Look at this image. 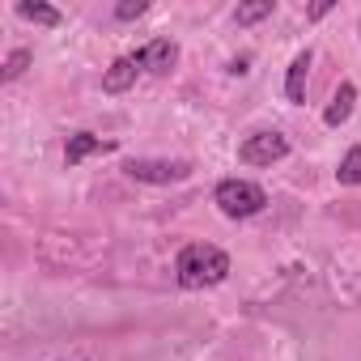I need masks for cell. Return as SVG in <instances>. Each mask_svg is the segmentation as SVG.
Listing matches in <instances>:
<instances>
[{
  "mask_svg": "<svg viewBox=\"0 0 361 361\" xmlns=\"http://www.w3.org/2000/svg\"><path fill=\"white\" fill-rule=\"evenodd\" d=\"M174 276L183 289H204V285H221L230 276V255L213 243H192L178 251L174 259Z\"/></svg>",
  "mask_w": 361,
  "mask_h": 361,
  "instance_id": "1",
  "label": "cell"
},
{
  "mask_svg": "<svg viewBox=\"0 0 361 361\" xmlns=\"http://www.w3.org/2000/svg\"><path fill=\"white\" fill-rule=\"evenodd\" d=\"M217 204H221L226 217H255L268 204V196H264L259 183H247V178H226V183H217Z\"/></svg>",
  "mask_w": 361,
  "mask_h": 361,
  "instance_id": "2",
  "label": "cell"
},
{
  "mask_svg": "<svg viewBox=\"0 0 361 361\" xmlns=\"http://www.w3.org/2000/svg\"><path fill=\"white\" fill-rule=\"evenodd\" d=\"M238 157H243L247 166H272V161L289 157V140H285L281 132H255V136L243 140Z\"/></svg>",
  "mask_w": 361,
  "mask_h": 361,
  "instance_id": "3",
  "label": "cell"
},
{
  "mask_svg": "<svg viewBox=\"0 0 361 361\" xmlns=\"http://www.w3.org/2000/svg\"><path fill=\"white\" fill-rule=\"evenodd\" d=\"M132 178H140V183H178V178H188V161H128L123 166Z\"/></svg>",
  "mask_w": 361,
  "mask_h": 361,
  "instance_id": "4",
  "label": "cell"
},
{
  "mask_svg": "<svg viewBox=\"0 0 361 361\" xmlns=\"http://www.w3.org/2000/svg\"><path fill=\"white\" fill-rule=\"evenodd\" d=\"M174 60H178V43H174V39H153V43H145V47L136 51V64H140L145 73H170Z\"/></svg>",
  "mask_w": 361,
  "mask_h": 361,
  "instance_id": "5",
  "label": "cell"
},
{
  "mask_svg": "<svg viewBox=\"0 0 361 361\" xmlns=\"http://www.w3.org/2000/svg\"><path fill=\"white\" fill-rule=\"evenodd\" d=\"M102 149H115V145L102 140V136H94V132H77V136H68V145H64V161H68V166H81L90 153H102Z\"/></svg>",
  "mask_w": 361,
  "mask_h": 361,
  "instance_id": "6",
  "label": "cell"
},
{
  "mask_svg": "<svg viewBox=\"0 0 361 361\" xmlns=\"http://www.w3.org/2000/svg\"><path fill=\"white\" fill-rule=\"evenodd\" d=\"M136 68H140V64H136V56H119V60L106 68V77H102V90H106V94H123V90L136 81Z\"/></svg>",
  "mask_w": 361,
  "mask_h": 361,
  "instance_id": "7",
  "label": "cell"
},
{
  "mask_svg": "<svg viewBox=\"0 0 361 361\" xmlns=\"http://www.w3.org/2000/svg\"><path fill=\"white\" fill-rule=\"evenodd\" d=\"M306 77H310V51H298L293 64H289V77H285L289 102H306Z\"/></svg>",
  "mask_w": 361,
  "mask_h": 361,
  "instance_id": "8",
  "label": "cell"
},
{
  "mask_svg": "<svg viewBox=\"0 0 361 361\" xmlns=\"http://www.w3.org/2000/svg\"><path fill=\"white\" fill-rule=\"evenodd\" d=\"M353 102H357V85H353V81H344V85L336 90V98H331V106H327L323 123H327V128H340V123L353 115Z\"/></svg>",
  "mask_w": 361,
  "mask_h": 361,
  "instance_id": "9",
  "label": "cell"
},
{
  "mask_svg": "<svg viewBox=\"0 0 361 361\" xmlns=\"http://www.w3.org/2000/svg\"><path fill=\"white\" fill-rule=\"evenodd\" d=\"M336 178H340L344 188H361V145H353V149L344 153V161H340Z\"/></svg>",
  "mask_w": 361,
  "mask_h": 361,
  "instance_id": "10",
  "label": "cell"
},
{
  "mask_svg": "<svg viewBox=\"0 0 361 361\" xmlns=\"http://www.w3.org/2000/svg\"><path fill=\"white\" fill-rule=\"evenodd\" d=\"M18 13H22L26 22H39V26H60V9H51V5H35V0H22Z\"/></svg>",
  "mask_w": 361,
  "mask_h": 361,
  "instance_id": "11",
  "label": "cell"
},
{
  "mask_svg": "<svg viewBox=\"0 0 361 361\" xmlns=\"http://www.w3.org/2000/svg\"><path fill=\"white\" fill-rule=\"evenodd\" d=\"M272 13V0H255V5H238L234 9V22L238 26H251V22H264Z\"/></svg>",
  "mask_w": 361,
  "mask_h": 361,
  "instance_id": "12",
  "label": "cell"
},
{
  "mask_svg": "<svg viewBox=\"0 0 361 361\" xmlns=\"http://www.w3.org/2000/svg\"><path fill=\"white\" fill-rule=\"evenodd\" d=\"M26 64H30V51H13V56L5 60V81H18Z\"/></svg>",
  "mask_w": 361,
  "mask_h": 361,
  "instance_id": "13",
  "label": "cell"
},
{
  "mask_svg": "<svg viewBox=\"0 0 361 361\" xmlns=\"http://www.w3.org/2000/svg\"><path fill=\"white\" fill-rule=\"evenodd\" d=\"M145 9H149L145 0H136V5H132V0H128V5H119V9H115V18H119V22H132V18H140Z\"/></svg>",
  "mask_w": 361,
  "mask_h": 361,
  "instance_id": "14",
  "label": "cell"
}]
</instances>
